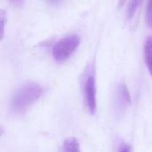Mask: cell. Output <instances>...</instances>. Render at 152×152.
Returning a JSON list of instances; mask_svg holds the SVG:
<instances>
[{
  "instance_id": "obj_1",
  "label": "cell",
  "mask_w": 152,
  "mask_h": 152,
  "mask_svg": "<svg viewBox=\"0 0 152 152\" xmlns=\"http://www.w3.org/2000/svg\"><path fill=\"white\" fill-rule=\"evenodd\" d=\"M43 94L42 86L36 82H28L19 86L11 98V109L14 113H22Z\"/></svg>"
},
{
  "instance_id": "obj_2",
  "label": "cell",
  "mask_w": 152,
  "mask_h": 152,
  "mask_svg": "<svg viewBox=\"0 0 152 152\" xmlns=\"http://www.w3.org/2000/svg\"><path fill=\"white\" fill-rule=\"evenodd\" d=\"M80 40V37L77 34H70L61 37L53 47V59L59 62L68 60L78 47Z\"/></svg>"
},
{
  "instance_id": "obj_3",
  "label": "cell",
  "mask_w": 152,
  "mask_h": 152,
  "mask_svg": "<svg viewBox=\"0 0 152 152\" xmlns=\"http://www.w3.org/2000/svg\"><path fill=\"white\" fill-rule=\"evenodd\" d=\"M84 100L88 111L94 115L97 109V87L94 75L87 76L85 81Z\"/></svg>"
},
{
  "instance_id": "obj_4",
  "label": "cell",
  "mask_w": 152,
  "mask_h": 152,
  "mask_svg": "<svg viewBox=\"0 0 152 152\" xmlns=\"http://www.w3.org/2000/svg\"><path fill=\"white\" fill-rule=\"evenodd\" d=\"M131 104V95L125 83L118 85L115 93V110L117 114H123Z\"/></svg>"
},
{
  "instance_id": "obj_5",
  "label": "cell",
  "mask_w": 152,
  "mask_h": 152,
  "mask_svg": "<svg viewBox=\"0 0 152 152\" xmlns=\"http://www.w3.org/2000/svg\"><path fill=\"white\" fill-rule=\"evenodd\" d=\"M143 55L146 67L152 76V37H149L144 44Z\"/></svg>"
},
{
  "instance_id": "obj_6",
  "label": "cell",
  "mask_w": 152,
  "mask_h": 152,
  "mask_svg": "<svg viewBox=\"0 0 152 152\" xmlns=\"http://www.w3.org/2000/svg\"><path fill=\"white\" fill-rule=\"evenodd\" d=\"M61 152H81L78 141L75 137L67 138L62 143Z\"/></svg>"
},
{
  "instance_id": "obj_7",
  "label": "cell",
  "mask_w": 152,
  "mask_h": 152,
  "mask_svg": "<svg viewBox=\"0 0 152 152\" xmlns=\"http://www.w3.org/2000/svg\"><path fill=\"white\" fill-rule=\"evenodd\" d=\"M140 4H141V2H138V1H131L128 3L127 7H126V15L129 20L134 17Z\"/></svg>"
},
{
  "instance_id": "obj_8",
  "label": "cell",
  "mask_w": 152,
  "mask_h": 152,
  "mask_svg": "<svg viewBox=\"0 0 152 152\" xmlns=\"http://www.w3.org/2000/svg\"><path fill=\"white\" fill-rule=\"evenodd\" d=\"M145 16H146V22H147V24L150 27H152V1L148 2V4H147Z\"/></svg>"
},
{
  "instance_id": "obj_9",
  "label": "cell",
  "mask_w": 152,
  "mask_h": 152,
  "mask_svg": "<svg viewBox=\"0 0 152 152\" xmlns=\"http://www.w3.org/2000/svg\"><path fill=\"white\" fill-rule=\"evenodd\" d=\"M0 22H1V37L3 38L4 34V28H5V22H6V16L4 10H1L0 12Z\"/></svg>"
},
{
  "instance_id": "obj_10",
  "label": "cell",
  "mask_w": 152,
  "mask_h": 152,
  "mask_svg": "<svg viewBox=\"0 0 152 152\" xmlns=\"http://www.w3.org/2000/svg\"><path fill=\"white\" fill-rule=\"evenodd\" d=\"M118 152H133V148L130 144H123Z\"/></svg>"
}]
</instances>
